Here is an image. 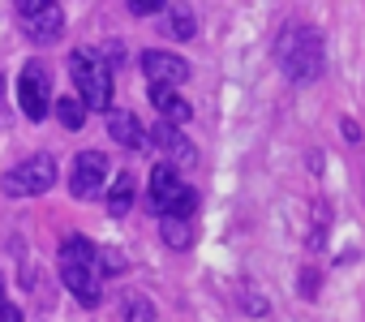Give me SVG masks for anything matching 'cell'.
I'll use <instances>...</instances> for the list:
<instances>
[{"instance_id":"6da1fadb","label":"cell","mask_w":365,"mask_h":322,"mask_svg":"<svg viewBox=\"0 0 365 322\" xmlns=\"http://www.w3.org/2000/svg\"><path fill=\"white\" fill-rule=\"evenodd\" d=\"M275 56H279L288 82H314V78L322 73V61H327V52H322V35L309 31V26H292V31L279 35Z\"/></svg>"},{"instance_id":"7a4b0ae2","label":"cell","mask_w":365,"mask_h":322,"mask_svg":"<svg viewBox=\"0 0 365 322\" xmlns=\"http://www.w3.org/2000/svg\"><path fill=\"white\" fill-rule=\"evenodd\" d=\"M69 78H73V86H78L82 108L112 112V73H108L103 65H95L91 52H69Z\"/></svg>"},{"instance_id":"3957f363","label":"cell","mask_w":365,"mask_h":322,"mask_svg":"<svg viewBox=\"0 0 365 322\" xmlns=\"http://www.w3.org/2000/svg\"><path fill=\"white\" fill-rule=\"evenodd\" d=\"M56 185V159L52 155H31L22 159V164L0 181V189H5L9 198H35V194H48Z\"/></svg>"},{"instance_id":"277c9868","label":"cell","mask_w":365,"mask_h":322,"mask_svg":"<svg viewBox=\"0 0 365 322\" xmlns=\"http://www.w3.org/2000/svg\"><path fill=\"white\" fill-rule=\"evenodd\" d=\"M18 22H22V31L35 43H52L65 31V9L48 5V0H22V5H18Z\"/></svg>"},{"instance_id":"5b68a950","label":"cell","mask_w":365,"mask_h":322,"mask_svg":"<svg viewBox=\"0 0 365 322\" xmlns=\"http://www.w3.org/2000/svg\"><path fill=\"white\" fill-rule=\"evenodd\" d=\"M108 181V155L103 150H78L69 168V194L73 198H95Z\"/></svg>"},{"instance_id":"8992f818","label":"cell","mask_w":365,"mask_h":322,"mask_svg":"<svg viewBox=\"0 0 365 322\" xmlns=\"http://www.w3.org/2000/svg\"><path fill=\"white\" fill-rule=\"evenodd\" d=\"M18 103L26 112V120H43L52 112V86H48V73L39 69V61H31L18 78Z\"/></svg>"},{"instance_id":"52a82bcc","label":"cell","mask_w":365,"mask_h":322,"mask_svg":"<svg viewBox=\"0 0 365 322\" xmlns=\"http://www.w3.org/2000/svg\"><path fill=\"white\" fill-rule=\"evenodd\" d=\"M61 279H65V288H69L86 309H95V305L103 301V284H99V271H95L91 262L61 254Z\"/></svg>"},{"instance_id":"ba28073f","label":"cell","mask_w":365,"mask_h":322,"mask_svg":"<svg viewBox=\"0 0 365 322\" xmlns=\"http://www.w3.org/2000/svg\"><path fill=\"white\" fill-rule=\"evenodd\" d=\"M142 73H146L150 86H176V82H185V78H190V65L180 61L176 52H159V48H150V52H142Z\"/></svg>"},{"instance_id":"9c48e42d","label":"cell","mask_w":365,"mask_h":322,"mask_svg":"<svg viewBox=\"0 0 365 322\" xmlns=\"http://www.w3.org/2000/svg\"><path fill=\"white\" fill-rule=\"evenodd\" d=\"M150 146H159L172 164H180V168H194V159H198L194 142L180 133L176 125H155V129H150Z\"/></svg>"},{"instance_id":"30bf717a","label":"cell","mask_w":365,"mask_h":322,"mask_svg":"<svg viewBox=\"0 0 365 322\" xmlns=\"http://www.w3.org/2000/svg\"><path fill=\"white\" fill-rule=\"evenodd\" d=\"M180 194H185V181H180V172H176L172 164H159V168L150 172V202H155V211L168 215L172 202H176Z\"/></svg>"},{"instance_id":"8fae6325","label":"cell","mask_w":365,"mask_h":322,"mask_svg":"<svg viewBox=\"0 0 365 322\" xmlns=\"http://www.w3.org/2000/svg\"><path fill=\"white\" fill-rule=\"evenodd\" d=\"M108 137H112V142H120L125 150H138V146L146 142V133H142V125H138V116H133L129 108L108 112Z\"/></svg>"},{"instance_id":"7c38bea8","label":"cell","mask_w":365,"mask_h":322,"mask_svg":"<svg viewBox=\"0 0 365 322\" xmlns=\"http://www.w3.org/2000/svg\"><path fill=\"white\" fill-rule=\"evenodd\" d=\"M150 99H155V108H159V116H163V125H185L190 116H194V108L180 99L172 86H150Z\"/></svg>"},{"instance_id":"4fadbf2b","label":"cell","mask_w":365,"mask_h":322,"mask_svg":"<svg viewBox=\"0 0 365 322\" xmlns=\"http://www.w3.org/2000/svg\"><path fill=\"white\" fill-rule=\"evenodd\" d=\"M133 194H138V177L133 172H116L112 177V189H108V211L112 215H129Z\"/></svg>"},{"instance_id":"5bb4252c","label":"cell","mask_w":365,"mask_h":322,"mask_svg":"<svg viewBox=\"0 0 365 322\" xmlns=\"http://www.w3.org/2000/svg\"><path fill=\"white\" fill-rule=\"evenodd\" d=\"M159 228H163V241L172 245V249H190V241H194V232H190V219H159Z\"/></svg>"},{"instance_id":"9a60e30c","label":"cell","mask_w":365,"mask_h":322,"mask_svg":"<svg viewBox=\"0 0 365 322\" xmlns=\"http://www.w3.org/2000/svg\"><path fill=\"white\" fill-rule=\"evenodd\" d=\"M120 309H125V322H155V309H150V301L142 292H125Z\"/></svg>"},{"instance_id":"2e32d148","label":"cell","mask_w":365,"mask_h":322,"mask_svg":"<svg viewBox=\"0 0 365 322\" xmlns=\"http://www.w3.org/2000/svg\"><path fill=\"white\" fill-rule=\"evenodd\" d=\"M56 108V120L65 125V129H82L86 125V108H82V99L73 95V99H61V103H52Z\"/></svg>"},{"instance_id":"e0dca14e","label":"cell","mask_w":365,"mask_h":322,"mask_svg":"<svg viewBox=\"0 0 365 322\" xmlns=\"http://www.w3.org/2000/svg\"><path fill=\"white\" fill-rule=\"evenodd\" d=\"M168 22H172V35H176V39H194V31H198V18H194L190 9H172Z\"/></svg>"},{"instance_id":"ac0fdd59","label":"cell","mask_w":365,"mask_h":322,"mask_svg":"<svg viewBox=\"0 0 365 322\" xmlns=\"http://www.w3.org/2000/svg\"><path fill=\"white\" fill-rule=\"evenodd\" d=\"M194 207H198V194H194V189L185 185V194H180V198L172 202V211H168V219H190V215H194ZM159 219H163V215H159Z\"/></svg>"},{"instance_id":"d6986e66","label":"cell","mask_w":365,"mask_h":322,"mask_svg":"<svg viewBox=\"0 0 365 322\" xmlns=\"http://www.w3.org/2000/svg\"><path fill=\"white\" fill-rule=\"evenodd\" d=\"M129 14H133V18H150V14H163V0H129Z\"/></svg>"},{"instance_id":"ffe728a7","label":"cell","mask_w":365,"mask_h":322,"mask_svg":"<svg viewBox=\"0 0 365 322\" xmlns=\"http://www.w3.org/2000/svg\"><path fill=\"white\" fill-rule=\"evenodd\" d=\"M0 322H22V309L18 305H0Z\"/></svg>"},{"instance_id":"44dd1931","label":"cell","mask_w":365,"mask_h":322,"mask_svg":"<svg viewBox=\"0 0 365 322\" xmlns=\"http://www.w3.org/2000/svg\"><path fill=\"white\" fill-rule=\"evenodd\" d=\"M344 137H348V142H361V125H352V120H344Z\"/></svg>"},{"instance_id":"7402d4cb","label":"cell","mask_w":365,"mask_h":322,"mask_svg":"<svg viewBox=\"0 0 365 322\" xmlns=\"http://www.w3.org/2000/svg\"><path fill=\"white\" fill-rule=\"evenodd\" d=\"M0 305H5V279H0Z\"/></svg>"},{"instance_id":"603a6c76","label":"cell","mask_w":365,"mask_h":322,"mask_svg":"<svg viewBox=\"0 0 365 322\" xmlns=\"http://www.w3.org/2000/svg\"><path fill=\"white\" fill-rule=\"evenodd\" d=\"M0 90H5V73H0Z\"/></svg>"}]
</instances>
